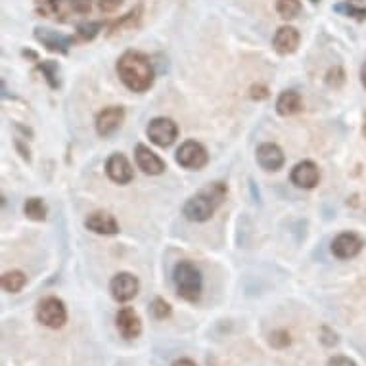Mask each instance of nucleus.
Masks as SVG:
<instances>
[{
    "label": "nucleus",
    "instance_id": "2f4dec72",
    "mask_svg": "<svg viewBox=\"0 0 366 366\" xmlns=\"http://www.w3.org/2000/svg\"><path fill=\"white\" fill-rule=\"evenodd\" d=\"M326 366H357L355 365V360L349 357H343V355H336L328 360V365Z\"/></svg>",
    "mask_w": 366,
    "mask_h": 366
},
{
    "label": "nucleus",
    "instance_id": "a878e982",
    "mask_svg": "<svg viewBox=\"0 0 366 366\" xmlns=\"http://www.w3.org/2000/svg\"><path fill=\"white\" fill-rule=\"evenodd\" d=\"M171 313H173V309L171 305L162 298H155L152 301V315L157 318V320H165V318H169Z\"/></svg>",
    "mask_w": 366,
    "mask_h": 366
},
{
    "label": "nucleus",
    "instance_id": "b1692460",
    "mask_svg": "<svg viewBox=\"0 0 366 366\" xmlns=\"http://www.w3.org/2000/svg\"><path fill=\"white\" fill-rule=\"evenodd\" d=\"M102 29L104 21H85V23H81V26L77 27V35H79L83 41H93Z\"/></svg>",
    "mask_w": 366,
    "mask_h": 366
},
{
    "label": "nucleus",
    "instance_id": "412c9836",
    "mask_svg": "<svg viewBox=\"0 0 366 366\" xmlns=\"http://www.w3.org/2000/svg\"><path fill=\"white\" fill-rule=\"evenodd\" d=\"M23 211L31 221H44L46 219V205L41 198H29L23 205Z\"/></svg>",
    "mask_w": 366,
    "mask_h": 366
},
{
    "label": "nucleus",
    "instance_id": "4be33fe9",
    "mask_svg": "<svg viewBox=\"0 0 366 366\" xmlns=\"http://www.w3.org/2000/svg\"><path fill=\"white\" fill-rule=\"evenodd\" d=\"M334 10H336V12H340V14H343V16L355 17V19H358V21H365L366 19L365 6H357L353 0H347V2L336 4V6H334Z\"/></svg>",
    "mask_w": 366,
    "mask_h": 366
},
{
    "label": "nucleus",
    "instance_id": "f03ea898",
    "mask_svg": "<svg viewBox=\"0 0 366 366\" xmlns=\"http://www.w3.org/2000/svg\"><path fill=\"white\" fill-rule=\"evenodd\" d=\"M227 198V184L222 182H213L204 190H200L196 196H192L184 204V217L190 221L204 222L211 219L217 207L222 204V200Z\"/></svg>",
    "mask_w": 366,
    "mask_h": 366
},
{
    "label": "nucleus",
    "instance_id": "1a4fd4ad",
    "mask_svg": "<svg viewBox=\"0 0 366 366\" xmlns=\"http://www.w3.org/2000/svg\"><path fill=\"white\" fill-rule=\"evenodd\" d=\"M35 39L43 44L46 50L60 52V54H68L69 46L73 44V37L52 31V29H46V27H37L35 29Z\"/></svg>",
    "mask_w": 366,
    "mask_h": 366
},
{
    "label": "nucleus",
    "instance_id": "7c9ffc66",
    "mask_svg": "<svg viewBox=\"0 0 366 366\" xmlns=\"http://www.w3.org/2000/svg\"><path fill=\"white\" fill-rule=\"evenodd\" d=\"M123 4V0H98V6L102 12L110 14V12H115Z\"/></svg>",
    "mask_w": 366,
    "mask_h": 366
},
{
    "label": "nucleus",
    "instance_id": "cd10ccee",
    "mask_svg": "<svg viewBox=\"0 0 366 366\" xmlns=\"http://www.w3.org/2000/svg\"><path fill=\"white\" fill-rule=\"evenodd\" d=\"M326 83L334 88H340L343 83H345V73H343V69L341 68H334L328 71V75H326Z\"/></svg>",
    "mask_w": 366,
    "mask_h": 366
},
{
    "label": "nucleus",
    "instance_id": "7ed1b4c3",
    "mask_svg": "<svg viewBox=\"0 0 366 366\" xmlns=\"http://www.w3.org/2000/svg\"><path fill=\"white\" fill-rule=\"evenodd\" d=\"M173 282L179 298L190 303H196L202 298V290H204V278L196 264L190 261H180L175 264L173 271Z\"/></svg>",
    "mask_w": 366,
    "mask_h": 366
},
{
    "label": "nucleus",
    "instance_id": "39448f33",
    "mask_svg": "<svg viewBox=\"0 0 366 366\" xmlns=\"http://www.w3.org/2000/svg\"><path fill=\"white\" fill-rule=\"evenodd\" d=\"M146 135H148V138L155 146L169 148L177 140V137H179V127L169 117H155V119L150 121V125L146 128Z\"/></svg>",
    "mask_w": 366,
    "mask_h": 366
},
{
    "label": "nucleus",
    "instance_id": "ddd939ff",
    "mask_svg": "<svg viewBox=\"0 0 366 366\" xmlns=\"http://www.w3.org/2000/svg\"><path fill=\"white\" fill-rule=\"evenodd\" d=\"M318 179H320L318 167H316L313 162H309V160L298 163V165L291 169V182L298 188L311 190V188H315L316 184H318Z\"/></svg>",
    "mask_w": 366,
    "mask_h": 366
},
{
    "label": "nucleus",
    "instance_id": "20e7f679",
    "mask_svg": "<svg viewBox=\"0 0 366 366\" xmlns=\"http://www.w3.org/2000/svg\"><path fill=\"white\" fill-rule=\"evenodd\" d=\"M37 320L46 328L58 330L68 322V309H66L61 299L48 296V298L41 299L39 305H37Z\"/></svg>",
    "mask_w": 366,
    "mask_h": 366
},
{
    "label": "nucleus",
    "instance_id": "dca6fc26",
    "mask_svg": "<svg viewBox=\"0 0 366 366\" xmlns=\"http://www.w3.org/2000/svg\"><path fill=\"white\" fill-rule=\"evenodd\" d=\"M85 227L96 232V234H106V236L119 232V224L115 221V217L106 213V211H94V213L88 215L85 219Z\"/></svg>",
    "mask_w": 366,
    "mask_h": 366
},
{
    "label": "nucleus",
    "instance_id": "c85d7f7f",
    "mask_svg": "<svg viewBox=\"0 0 366 366\" xmlns=\"http://www.w3.org/2000/svg\"><path fill=\"white\" fill-rule=\"evenodd\" d=\"M320 341H322L324 347H334V345H338V334L334 332L332 328H328V326H322L320 328Z\"/></svg>",
    "mask_w": 366,
    "mask_h": 366
},
{
    "label": "nucleus",
    "instance_id": "9b49d317",
    "mask_svg": "<svg viewBox=\"0 0 366 366\" xmlns=\"http://www.w3.org/2000/svg\"><path fill=\"white\" fill-rule=\"evenodd\" d=\"M360 249H363V240L355 232H343L332 242V253L338 259H353L360 253Z\"/></svg>",
    "mask_w": 366,
    "mask_h": 366
},
{
    "label": "nucleus",
    "instance_id": "393cba45",
    "mask_svg": "<svg viewBox=\"0 0 366 366\" xmlns=\"http://www.w3.org/2000/svg\"><path fill=\"white\" fill-rule=\"evenodd\" d=\"M39 69L43 71V75L46 77V81H48V85L52 88H58L60 86V79H58V64L52 60H46L43 64H39Z\"/></svg>",
    "mask_w": 366,
    "mask_h": 366
},
{
    "label": "nucleus",
    "instance_id": "aec40b11",
    "mask_svg": "<svg viewBox=\"0 0 366 366\" xmlns=\"http://www.w3.org/2000/svg\"><path fill=\"white\" fill-rule=\"evenodd\" d=\"M140 16H142V6H137L135 10H131L128 14L117 19L113 26L110 27V35H115L123 31V29H133V27L138 26V21H140Z\"/></svg>",
    "mask_w": 366,
    "mask_h": 366
},
{
    "label": "nucleus",
    "instance_id": "423d86ee",
    "mask_svg": "<svg viewBox=\"0 0 366 366\" xmlns=\"http://www.w3.org/2000/svg\"><path fill=\"white\" fill-rule=\"evenodd\" d=\"M177 162H179V165H182L184 169L200 171L202 167L207 165L209 155H207V150H205L200 142H196V140H188V142H184V144L179 148V152H177Z\"/></svg>",
    "mask_w": 366,
    "mask_h": 366
},
{
    "label": "nucleus",
    "instance_id": "9d476101",
    "mask_svg": "<svg viewBox=\"0 0 366 366\" xmlns=\"http://www.w3.org/2000/svg\"><path fill=\"white\" fill-rule=\"evenodd\" d=\"M125 121V110L121 106H110L98 113L96 117V131L100 137H111Z\"/></svg>",
    "mask_w": 366,
    "mask_h": 366
},
{
    "label": "nucleus",
    "instance_id": "f8f14e48",
    "mask_svg": "<svg viewBox=\"0 0 366 366\" xmlns=\"http://www.w3.org/2000/svg\"><path fill=\"white\" fill-rule=\"evenodd\" d=\"M106 173H108V177H110L113 182H117V184H127V182H131L133 177H135L133 167H131V163H128V160L123 153H113V155H110V160L106 162Z\"/></svg>",
    "mask_w": 366,
    "mask_h": 366
},
{
    "label": "nucleus",
    "instance_id": "4468645a",
    "mask_svg": "<svg viewBox=\"0 0 366 366\" xmlns=\"http://www.w3.org/2000/svg\"><path fill=\"white\" fill-rule=\"evenodd\" d=\"M257 162L264 171H278L286 162V157H284L280 146L273 144V142H264L257 148Z\"/></svg>",
    "mask_w": 366,
    "mask_h": 366
},
{
    "label": "nucleus",
    "instance_id": "0eeeda50",
    "mask_svg": "<svg viewBox=\"0 0 366 366\" xmlns=\"http://www.w3.org/2000/svg\"><path fill=\"white\" fill-rule=\"evenodd\" d=\"M138 290H140V282H138L137 276H133L131 273L115 274L110 282L111 298L119 301V303H127L131 299L137 298Z\"/></svg>",
    "mask_w": 366,
    "mask_h": 366
},
{
    "label": "nucleus",
    "instance_id": "72a5a7b5",
    "mask_svg": "<svg viewBox=\"0 0 366 366\" xmlns=\"http://www.w3.org/2000/svg\"><path fill=\"white\" fill-rule=\"evenodd\" d=\"M171 366H196V363H194L192 358L182 357V358H177V360H175Z\"/></svg>",
    "mask_w": 366,
    "mask_h": 366
},
{
    "label": "nucleus",
    "instance_id": "6e6552de",
    "mask_svg": "<svg viewBox=\"0 0 366 366\" xmlns=\"http://www.w3.org/2000/svg\"><path fill=\"white\" fill-rule=\"evenodd\" d=\"M115 328L125 340H137L142 334V320L133 307H121L115 315Z\"/></svg>",
    "mask_w": 366,
    "mask_h": 366
},
{
    "label": "nucleus",
    "instance_id": "2eb2a0df",
    "mask_svg": "<svg viewBox=\"0 0 366 366\" xmlns=\"http://www.w3.org/2000/svg\"><path fill=\"white\" fill-rule=\"evenodd\" d=\"M299 41H301V37H299V31L296 27L291 26H284L280 27L276 35H274V50L282 54V56H288V54H293V52L298 50Z\"/></svg>",
    "mask_w": 366,
    "mask_h": 366
},
{
    "label": "nucleus",
    "instance_id": "bb28decb",
    "mask_svg": "<svg viewBox=\"0 0 366 366\" xmlns=\"http://www.w3.org/2000/svg\"><path fill=\"white\" fill-rule=\"evenodd\" d=\"M271 345L273 347H276V349H284V347H288L291 343L290 340V334L286 332V330H274L273 334H271Z\"/></svg>",
    "mask_w": 366,
    "mask_h": 366
},
{
    "label": "nucleus",
    "instance_id": "f704fd0d",
    "mask_svg": "<svg viewBox=\"0 0 366 366\" xmlns=\"http://www.w3.org/2000/svg\"><path fill=\"white\" fill-rule=\"evenodd\" d=\"M360 79H363V85H365L366 88V64L363 66V69H360Z\"/></svg>",
    "mask_w": 366,
    "mask_h": 366
},
{
    "label": "nucleus",
    "instance_id": "a211bd4d",
    "mask_svg": "<svg viewBox=\"0 0 366 366\" xmlns=\"http://www.w3.org/2000/svg\"><path fill=\"white\" fill-rule=\"evenodd\" d=\"M301 110V96L296 90H286L278 96L276 100V111L284 115V117H290L293 113H298Z\"/></svg>",
    "mask_w": 366,
    "mask_h": 366
},
{
    "label": "nucleus",
    "instance_id": "6ab92c4d",
    "mask_svg": "<svg viewBox=\"0 0 366 366\" xmlns=\"http://www.w3.org/2000/svg\"><path fill=\"white\" fill-rule=\"evenodd\" d=\"M27 284V276L21 271H10V273L2 274V288L8 293H17L23 290Z\"/></svg>",
    "mask_w": 366,
    "mask_h": 366
},
{
    "label": "nucleus",
    "instance_id": "c9c22d12",
    "mask_svg": "<svg viewBox=\"0 0 366 366\" xmlns=\"http://www.w3.org/2000/svg\"><path fill=\"white\" fill-rule=\"evenodd\" d=\"M311 2H318V0H311Z\"/></svg>",
    "mask_w": 366,
    "mask_h": 366
},
{
    "label": "nucleus",
    "instance_id": "f3484780",
    "mask_svg": "<svg viewBox=\"0 0 366 366\" xmlns=\"http://www.w3.org/2000/svg\"><path fill=\"white\" fill-rule=\"evenodd\" d=\"M135 155H137L138 167L144 171L146 175H162L165 171V163H163L162 157L157 153H153L148 146L138 144Z\"/></svg>",
    "mask_w": 366,
    "mask_h": 366
},
{
    "label": "nucleus",
    "instance_id": "473e14b6",
    "mask_svg": "<svg viewBox=\"0 0 366 366\" xmlns=\"http://www.w3.org/2000/svg\"><path fill=\"white\" fill-rule=\"evenodd\" d=\"M269 96V93H267V88L264 86H253L251 88V98H256V100H263V98H267Z\"/></svg>",
    "mask_w": 366,
    "mask_h": 366
},
{
    "label": "nucleus",
    "instance_id": "c756f323",
    "mask_svg": "<svg viewBox=\"0 0 366 366\" xmlns=\"http://www.w3.org/2000/svg\"><path fill=\"white\" fill-rule=\"evenodd\" d=\"M93 2L90 0H71V10L77 14H88Z\"/></svg>",
    "mask_w": 366,
    "mask_h": 366
},
{
    "label": "nucleus",
    "instance_id": "5701e85b",
    "mask_svg": "<svg viewBox=\"0 0 366 366\" xmlns=\"http://www.w3.org/2000/svg\"><path fill=\"white\" fill-rule=\"evenodd\" d=\"M276 12L284 19H293L301 12V0H278L276 2Z\"/></svg>",
    "mask_w": 366,
    "mask_h": 366
},
{
    "label": "nucleus",
    "instance_id": "f257e3e1",
    "mask_svg": "<svg viewBox=\"0 0 366 366\" xmlns=\"http://www.w3.org/2000/svg\"><path fill=\"white\" fill-rule=\"evenodd\" d=\"M117 75L133 93H146L153 85L155 71L150 58L137 50H127L117 60Z\"/></svg>",
    "mask_w": 366,
    "mask_h": 366
}]
</instances>
